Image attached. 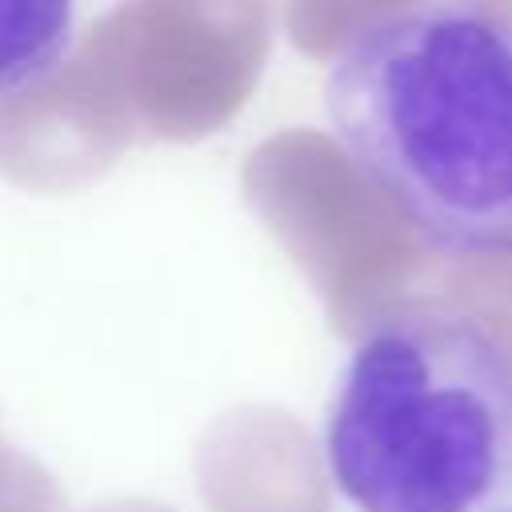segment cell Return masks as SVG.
I'll return each instance as SVG.
<instances>
[{"label": "cell", "mask_w": 512, "mask_h": 512, "mask_svg": "<svg viewBox=\"0 0 512 512\" xmlns=\"http://www.w3.org/2000/svg\"><path fill=\"white\" fill-rule=\"evenodd\" d=\"M324 456L360 512H488L512 496V340L452 304L380 316L348 352Z\"/></svg>", "instance_id": "cell-2"}, {"label": "cell", "mask_w": 512, "mask_h": 512, "mask_svg": "<svg viewBox=\"0 0 512 512\" xmlns=\"http://www.w3.org/2000/svg\"><path fill=\"white\" fill-rule=\"evenodd\" d=\"M76 36V0H0V104L44 84Z\"/></svg>", "instance_id": "cell-3"}, {"label": "cell", "mask_w": 512, "mask_h": 512, "mask_svg": "<svg viewBox=\"0 0 512 512\" xmlns=\"http://www.w3.org/2000/svg\"><path fill=\"white\" fill-rule=\"evenodd\" d=\"M332 136L440 256H512V20L412 0L360 24L324 80Z\"/></svg>", "instance_id": "cell-1"}, {"label": "cell", "mask_w": 512, "mask_h": 512, "mask_svg": "<svg viewBox=\"0 0 512 512\" xmlns=\"http://www.w3.org/2000/svg\"><path fill=\"white\" fill-rule=\"evenodd\" d=\"M488 512H512V504H508V508H488Z\"/></svg>", "instance_id": "cell-4"}]
</instances>
